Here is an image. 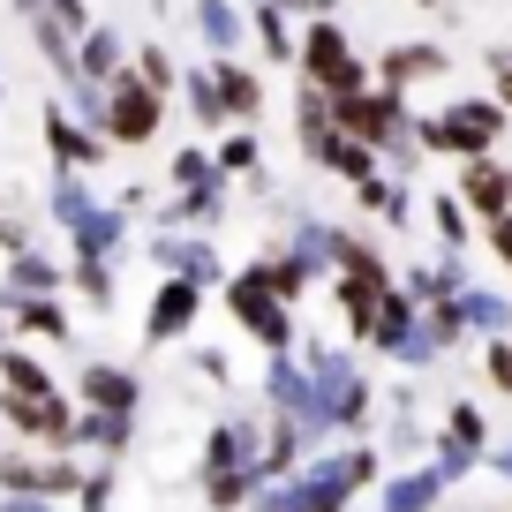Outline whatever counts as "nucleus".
Returning <instances> with one entry per match:
<instances>
[{"mask_svg": "<svg viewBox=\"0 0 512 512\" xmlns=\"http://www.w3.org/2000/svg\"><path fill=\"white\" fill-rule=\"evenodd\" d=\"M482 136H490V113H460L452 121V144H482Z\"/></svg>", "mask_w": 512, "mask_h": 512, "instance_id": "nucleus-2", "label": "nucleus"}, {"mask_svg": "<svg viewBox=\"0 0 512 512\" xmlns=\"http://www.w3.org/2000/svg\"><path fill=\"white\" fill-rule=\"evenodd\" d=\"M181 317H189V294H166V302H159V332H174Z\"/></svg>", "mask_w": 512, "mask_h": 512, "instance_id": "nucleus-4", "label": "nucleus"}, {"mask_svg": "<svg viewBox=\"0 0 512 512\" xmlns=\"http://www.w3.org/2000/svg\"><path fill=\"white\" fill-rule=\"evenodd\" d=\"M113 128H121V136H151V98H144V91H128L121 106H113Z\"/></svg>", "mask_w": 512, "mask_h": 512, "instance_id": "nucleus-1", "label": "nucleus"}, {"mask_svg": "<svg viewBox=\"0 0 512 512\" xmlns=\"http://www.w3.org/2000/svg\"><path fill=\"white\" fill-rule=\"evenodd\" d=\"M317 76H332V83L347 76V68H339V38H317Z\"/></svg>", "mask_w": 512, "mask_h": 512, "instance_id": "nucleus-3", "label": "nucleus"}]
</instances>
